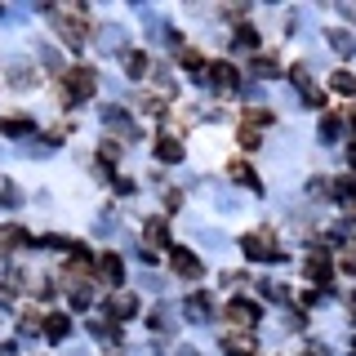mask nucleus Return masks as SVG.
<instances>
[{
    "label": "nucleus",
    "mask_w": 356,
    "mask_h": 356,
    "mask_svg": "<svg viewBox=\"0 0 356 356\" xmlns=\"http://www.w3.org/2000/svg\"><path fill=\"white\" fill-rule=\"evenodd\" d=\"M352 316H356V298H352Z\"/></svg>",
    "instance_id": "obj_39"
},
{
    "label": "nucleus",
    "mask_w": 356,
    "mask_h": 356,
    "mask_svg": "<svg viewBox=\"0 0 356 356\" xmlns=\"http://www.w3.org/2000/svg\"><path fill=\"white\" fill-rule=\"evenodd\" d=\"M339 134H343V120L339 116H321V129H316V138H321V147H330V143H339Z\"/></svg>",
    "instance_id": "obj_16"
},
{
    "label": "nucleus",
    "mask_w": 356,
    "mask_h": 356,
    "mask_svg": "<svg viewBox=\"0 0 356 356\" xmlns=\"http://www.w3.org/2000/svg\"><path fill=\"white\" fill-rule=\"evenodd\" d=\"M9 85L27 89V85H31V67H27V63H14V67H9Z\"/></svg>",
    "instance_id": "obj_26"
},
{
    "label": "nucleus",
    "mask_w": 356,
    "mask_h": 356,
    "mask_svg": "<svg viewBox=\"0 0 356 356\" xmlns=\"http://www.w3.org/2000/svg\"><path fill=\"white\" fill-rule=\"evenodd\" d=\"M232 178H236V183L241 187H250V192H263V183H259V174H254L250 170V165H245V161H236V165H232V170H227Z\"/></svg>",
    "instance_id": "obj_18"
},
{
    "label": "nucleus",
    "mask_w": 356,
    "mask_h": 356,
    "mask_svg": "<svg viewBox=\"0 0 356 356\" xmlns=\"http://www.w3.org/2000/svg\"><path fill=\"white\" fill-rule=\"evenodd\" d=\"M334 196H339L343 205H356V178H339V183H334Z\"/></svg>",
    "instance_id": "obj_25"
},
{
    "label": "nucleus",
    "mask_w": 356,
    "mask_h": 356,
    "mask_svg": "<svg viewBox=\"0 0 356 356\" xmlns=\"http://www.w3.org/2000/svg\"><path fill=\"white\" fill-rule=\"evenodd\" d=\"M232 44H236L241 54H254V49H259V31H254V27H236V31H232Z\"/></svg>",
    "instance_id": "obj_19"
},
{
    "label": "nucleus",
    "mask_w": 356,
    "mask_h": 356,
    "mask_svg": "<svg viewBox=\"0 0 356 356\" xmlns=\"http://www.w3.org/2000/svg\"><path fill=\"white\" fill-rule=\"evenodd\" d=\"M330 49L339 54V58H356V36H352V31H343V27H334L330 31Z\"/></svg>",
    "instance_id": "obj_13"
},
{
    "label": "nucleus",
    "mask_w": 356,
    "mask_h": 356,
    "mask_svg": "<svg viewBox=\"0 0 356 356\" xmlns=\"http://www.w3.org/2000/svg\"><path fill=\"white\" fill-rule=\"evenodd\" d=\"M352 356H356V339H352Z\"/></svg>",
    "instance_id": "obj_40"
},
{
    "label": "nucleus",
    "mask_w": 356,
    "mask_h": 356,
    "mask_svg": "<svg viewBox=\"0 0 356 356\" xmlns=\"http://www.w3.org/2000/svg\"><path fill=\"white\" fill-rule=\"evenodd\" d=\"M352 129H356V111H352Z\"/></svg>",
    "instance_id": "obj_38"
},
{
    "label": "nucleus",
    "mask_w": 356,
    "mask_h": 356,
    "mask_svg": "<svg viewBox=\"0 0 356 356\" xmlns=\"http://www.w3.org/2000/svg\"><path fill=\"white\" fill-rule=\"evenodd\" d=\"M67 103H85V98H94V89H98V76L89 72V67H72V72H67Z\"/></svg>",
    "instance_id": "obj_2"
},
{
    "label": "nucleus",
    "mask_w": 356,
    "mask_h": 356,
    "mask_svg": "<svg viewBox=\"0 0 356 356\" xmlns=\"http://www.w3.org/2000/svg\"><path fill=\"white\" fill-rule=\"evenodd\" d=\"M125 76H134V81L147 76V54L143 49H125Z\"/></svg>",
    "instance_id": "obj_17"
},
{
    "label": "nucleus",
    "mask_w": 356,
    "mask_h": 356,
    "mask_svg": "<svg viewBox=\"0 0 356 356\" xmlns=\"http://www.w3.org/2000/svg\"><path fill=\"white\" fill-rule=\"evenodd\" d=\"M218 348L227 356H254V334H222Z\"/></svg>",
    "instance_id": "obj_10"
},
{
    "label": "nucleus",
    "mask_w": 356,
    "mask_h": 356,
    "mask_svg": "<svg viewBox=\"0 0 356 356\" xmlns=\"http://www.w3.org/2000/svg\"><path fill=\"white\" fill-rule=\"evenodd\" d=\"M227 316H232V321H236V325H241L245 334H250L254 325H259V316H263V307H259V303H254V298H232V303H227Z\"/></svg>",
    "instance_id": "obj_5"
},
{
    "label": "nucleus",
    "mask_w": 356,
    "mask_h": 356,
    "mask_svg": "<svg viewBox=\"0 0 356 356\" xmlns=\"http://www.w3.org/2000/svg\"><path fill=\"white\" fill-rule=\"evenodd\" d=\"M170 325H174V312L170 307H156L152 312V330H170Z\"/></svg>",
    "instance_id": "obj_28"
},
{
    "label": "nucleus",
    "mask_w": 356,
    "mask_h": 356,
    "mask_svg": "<svg viewBox=\"0 0 356 356\" xmlns=\"http://www.w3.org/2000/svg\"><path fill=\"white\" fill-rule=\"evenodd\" d=\"M67 334H72V316H63V312L44 316V339H49V343H63Z\"/></svg>",
    "instance_id": "obj_12"
},
{
    "label": "nucleus",
    "mask_w": 356,
    "mask_h": 356,
    "mask_svg": "<svg viewBox=\"0 0 356 356\" xmlns=\"http://www.w3.org/2000/svg\"><path fill=\"white\" fill-rule=\"evenodd\" d=\"M259 294H263V298H272V303H285V289L276 285V281H259Z\"/></svg>",
    "instance_id": "obj_27"
},
{
    "label": "nucleus",
    "mask_w": 356,
    "mask_h": 356,
    "mask_svg": "<svg viewBox=\"0 0 356 356\" xmlns=\"http://www.w3.org/2000/svg\"><path fill=\"white\" fill-rule=\"evenodd\" d=\"M103 125H111L116 134H125V138H138V125H134L120 107H103Z\"/></svg>",
    "instance_id": "obj_11"
},
{
    "label": "nucleus",
    "mask_w": 356,
    "mask_h": 356,
    "mask_svg": "<svg viewBox=\"0 0 356 356\" xmlns=\"http://www.w3.org/2000/svg\"><path fill=\"white\" fill-rule=\"evenodd\" d=\"M49 18H54L58 36H63L67 44H72V49H76V44H85V22H81V9H76V14H72V9H49Z\"/></svg>",
    "instance_id": "obj_3"
},
{
    "label": "nucleus",
    "mask_w": 356,
    "mask_h": 356,
    "mask_svg": "<svg viewBox=\"0 0 356 356\" xmlns=\"http://www.w3.org/2000/svg\"><path fill=\"white\" fill-rule=\"evenodd\" d=\"M343 272H348V276H356V250H348V254H343Z\"/></svg>",
    "instance_id": "obj_35"
},
{
    "label": "nucleus",
    "mask_w": 356,
    "mask_h": 356,
    "mask_svg": "<svg viewBox=\"0 0 356 356\" xmlns=\"http://www.w3.org/2000/svg\"><path fill=\"white\" fill-rule=\"evenodd\" d=\"M94 227H98V236H107V232H116V218H111V209H107V214L94 222Z\"/></svg>",
    "instance_id": "obj_31"
},
{
    "label": "nucleus",
    "mask_w": 356,
    "mask_h": 356,
    "mask_svg": "<svg viewBox=\"0 0 356 356\" xmlns=\"http://www.w3.org/2000/svg\"><path fill=\"white\" fill-rule=\"evenodd\" d=\"M156 156H161L165 165H178V161H183V143H178V138H161V143H156Z\"/></svg>",
    "instance_id": "obj_20"
},
{
    "label": "nucleus",
    "mask_w": 356,
    "mask_h": 356,
    "mask_svg": "<svg viewBox=\"0 0 356 356\" xmlns=\"http://www.w3.org/2000/svg\"><path fill=\"white\" fill-rule=\"evenodd\" d=\"M285 76H289V85L298 89V98H303V107H325V94H321V89H316V81L307 76V67H289Z\"/></svg>",
    "instance_id": "obj_4"
},
{
    "label": "nucleus",
    "mask_w": 356,
    "mask_h": 356,
    "mask_svg": "<svg viewBox=\"0 0 356 356\" xmlns=\"http://www.w3.org/2000/svg\"><path fill=\"white\" fill-rule=\"evenodd\" d=\"M285 325H289V330H303V325H307L303 312H285Z\"/></svg>",
    "instance_id": "obj_33"
},
{
    "label": "nucleus",
    "mask_w": 356,
    "mask_h": 356,
    "mask_svg": "<svg viewBox=\"0 0 356 356\" xmlns=\"http://www.w3.org/2000/svg\"><path fill=\"white\" fill-rule=\"evenodd\" d=\"M31 129H36L31 116H5L0 120V134H5V138H22V134H31Z\"/></svg>",
    "instance_id": "obj_14"
},
{
    "label": "nucleus",
    "mask_w": 356,
    "mask_h": 356,
    "mask_svg": "<svg viewBox=\"0 0 356 356\" xmlns=\"http://www.w3.org/2000/svg\"><path fill=\"white\" fill-rule=\"evenodd\" d=\"M120 147H116V138H103V161H116Z\"/></svg>",
    "instance_id": "obj_34"
},
{
    "label": "nucleus",
    "mask_w": 356,
    "mask_h": 356,
    "mask_svg": "<svg viewBox=\"0 0 356 356\" xmlns=\"http://www.w3.org/2000/svg\"><path fill=\"white\" fill-rule=\"evenodd\" d=\"M348 165H352V170H356V143H352V147H348Z\"/></svg>",
    "instance_id": "obj_36"
},
{
    "label": "nucleus",
    "mask_w": 356,
    "mask_h": 356,
    "mask_svg": "<svg viewBox=\"0 0 356 356\" xmlns=\"http://www.w3.org/2000/svg\"><path fill=\"white\" fill-rule=\"evenodd\" d=\"M120 36H125L120 27H107V36H103V49H116V44H120Z\"/></svg>",
    "instance_id": "obj_32"
},
{
    "label": "nucleus",
    "mask_w": 356,
    "mask_h": 356,
    "mask_svg": "<svg viewBox=\"0 0 356 356\" xmlns=\"http://www.w3.org/2000/svg\"><path fill=\"white\" fill-rule=\"evenodd\" d=\"M72 285H76V289H72V307H76V312H85L89 303H94V289H89L85 281H72Z\"/></svg>",
    "instance_id": "obj_23"
},
{
    "label": "nucleus",
    "mask_w": 356,
    "mask_h": 356,
    "mask_svg": "<svg viewBox=\"0 0 356 356\" xmlns=\"http://www.w3.org/2000/svg\"><path fill=\"white\" fill-rule=\"evenodd\" d=\"M134 312H138V298H134L129 289H120V294L107 298V316L111 321H134Z\"/></svg>",
    "instance_id": "obj_7"
},
{
    "label": "nucleus",
    "mask_w": 356,
    "mask_h": 356,
    "mask_svg": "<svg viewBox=\"0 0 356 356\" xmlns=\"http://www.w3.org/2000/svg\"><path fill=\"white\" fill-rule=\"evenodd\" d=\"M209 72H214V85L218 89H227V94H232V89H241V76H236V67H232V63H214Z\"/></svg>",
    "instance_id": "obj_15"
},
{
    "label": "nucleus",
    "mask_w": 356,
    "mask_h": 356,
    "mask_svg": "<svg viewBox=\"0 0 356 356\" xmlns=\"http://www.w3.org/2000/svg\"><path fill=\"white\" fill-rule=\"evenodd\" d=\"M241 250H245V259H250V263H281L285 259L281 245H276V236L267 227L263 232H250V236L241 241Z\"/></svg>",
    "instance_id": "obj_1"
},
{
    "label": "nucleus",
    "mask_w": 356,
    "mask_h": 356,
    "mask_svg": "<svg viewBox=\"0 0 356 356\" xmlns=\"http://www.w3.org/2000/svg\"><path fill=\"white\" fill-rule=\"evenodd\" d=\"M0 241H5V245H27L31 236H27L22 227H5V232H0Z\"/></svg>",
    "instance_id": "obj_29"
},
{
    "label": "nucleus",
    "mask_w": 356,
    "mask_h": 356,
    "mask_svg": "<svg viewBox=\"0 0 356 356\" xmlns=\"http://www.w3.org/2000/svg\"><path fill=\"white\" fill-rule=\"evenodd\" d=\"M183 316L192 321V325H205V321L214 316V303H209V294H192V298L183 303Z\"/></svg>",
    "instance_id": "obj_8"
},
{
    "label": "nucleus",
    "mask_w": 356,
    "mask_h": 356,
    "mask_svg": "<svg viewBox=\"0 0 356 356\" xmlns=\"http://www.w3.org/2000/svg\"><path fill=\"white\" fill-rule=\"evenodd\" d=\"M250 72L259 76V81H272V76H281V67H276V58H254Z\"/></svg>",
    "instance_id": "obj_21"
},
{
    "label": "nucleus",
    "mask_w": 356,
    "mask_h": 356,
    "mask_svg": "<svg viewBox=\"0 0 356 356\" xmlns=\"http://www.w3.org/2000/svg\"><path fill=\"white\" fill-rule=\"evenodd\" d=\"M307 276H312L316 285H325L330 276H334V263H330L325 250H312V254H307Z\"/></svg>",
    "instance_id": "obj_9"
},
{
    "label": "nucleus",
    "mask_w": 356,
    "mask_h": 356,
    "mask_svg": "<svg viewBox=\"0 0 356 356\" xmlns=\"http://www.w3.org/2000/svg\"><path fill=\"white\" fill-rule=\"evenodd\" d=\"M334 89H339V94H352V89H356V81H352L348 72H339V76H334Z\"/></svg>",
    "instance_id": "obj_30"
},
{
    "label": "nucleus",
    "mask_w": 356,
    "mask_h": 356,
    "mask_svg": "<svg viewBox=\"0 0 356 356\" xmlns=\"http://www.w3.org/2000/svg\"><path fill=\"white\" fill-rule=\"evenodd\" d=\"M98 267H103V276H107L111 285H120V276H125V267H120V259H116V254H103V263H98Z\"/></svg>",
    "instance_id": "obj_22"
},
{
    "label": "nucleus",
    "mask_w": 356,
    "mask_h": 356,
    "mask_svg": "<svg viewBox=\"0 0 356 356\" xmlns=\"http://www.w3.org/2000/svg\"><path fill=\"white\" fill-rule=\"evenodd\" d=\"M178 356H196V352H192V348H178Z\"/></svg>",
    "instance_id": "obj_37"
},
{
    "label": "nucleus",
    "mask_w": 356,
    "mask_h": 356,
    "mask_svg": "<svg viewBox=\"0 0 356 356\" xmlns=\"http://www.w3.org/2000/svg\"><path fill=\"white\" fill-rule=\"evenodd\" d=\"M174 272L183 276V281H200V276H205V263H200L192 250H174Z\"/></svg>",
    "instance_id": "obj_6"
},
{
    "label": "nucleus",
    "mask_w": 356,
    "mask_h": 356,
    "mask_svg": "<svg viewBox=\"0 0 356 356\" xmlns=\"http://www.w3.org/2000/svg\"><path fill=\"white\" fill-rule=\"evenodd\" d=\"M89 334H94L98 343H116L120 339V330L116 325H103V321H89Z\"/></svg>",
    "instance_id": "obj_24"
}]
</instances>
